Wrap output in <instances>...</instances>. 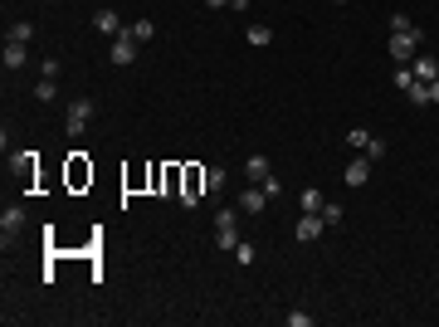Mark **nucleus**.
<instances>
[{
  "label": "nucleus",
  "mask_w": 439,
  "mask_h": 327,
  "mask_svg": "<svg viewBox=\"0 0 439 327\" xmlns=\"http://www.w3.org/2000/svg\"><path fill=\"white\" fill-rule=\"evenodd\" d=\"M288 327H312V313H303V308H298V313H288Z\"/></svg>",
  "instance_id": "obj_25"
},
{
  "label": "nucleus",
  "mask_w": 439,
  "mask_h": 327,
  "mask_svg": "<svg viewBox=\"0 0 439 327\" xmlns=\"http://www.w3.org/2000/svg\"><path fill=\"white\" fill-rule=\"evenodd\" d=\"M244 39H249L254 49H268V44H273V30H268V25H249V30H244Z\"/></svg>",
  "instance_id": "obj_14"
},
{
  "label": "nucleus",
  "mask_w": 439,
  "mask_h": 327,
  "mask_svg": "<svg viewBox=\"0 0 439 327\" xmlns=\"http://www.w3.org/2000/svg\"><path fill=\"white\" fill-rule=\"evenodd\" d=\"M366 156H371V161H381V156H386V142L371 137V142H366Z\"/></svg>",
  "instance_id": "obj_24"
},
{
  "label": "nucleus",
  "mask_w": 439,
  "mask_h": 327,
  "mask_svg": "<svg viewBox=\"0 0 439 327\" xmlns=\"http://www.w3.org/2000/svg\"><path fill=\"white\" fill-rule=\"evenodd\" d=\"M205 6H210V10H220V6H230V0H205Z\"/></svg>",
  "instance_id": "obj_26"
},
{
  "label": "nucleus",
  "mask_w": 439,
  "mask_h": 327,
  "mask_svg": "<svg viewBox=\"0 0 439 327\" xmlns=\"http://www.w3.org/2000/svg\"><path fill=\"white\" fill-rule=\"evenodd\" d=\"M405 98H410L415 107H425V103H429V83H420V78H415V83L405 88Z\"/></svg>",
  "instance_id": "obj_19"
},
{
  "label": "nucleus",
  "mask_w": 439,
  "mask_h": 327,
  "mask_svg": "<svg viewBox=\"0 0 439 327\" xmlns=\"http://www.w3.org/2000/svg\"><path fill=\"white\" fill-rule=\"evenodd\" d=\"M332 6H347V0H332Z\"/></svg>",
  "instance_id": "obj_28"
},
{
  "label": "nucleus",
  "mask_w": 439,
  "mask_h": 327,
  "mask_svg": "<svg viewBox=\"0 0 439 327\" xmlns=\"http://www.w3.org/2000/svg\"><path fill=\"white\" fill-rule=\"evenodd\" d=\"M225 186H230V171H225V167H205V191H210V196H220Z\"/></svg>",
  "instance_id": "obj_13"
},
{
  "label": "nucleus",
  "mask_w": 439,
  "mask_h": 327,
  "mask_svg": "<svg viewBox=\"0 0 439 327\" xmlns=\"http://www.w3.org/2000/svg\"><path fill=\"white\" fill-rule=\"evenodd\" d=\"M235 205H239L244 215H264V210H268V191H264V186H244V191L235 196Z\"/></svg>",
  "instance_id": "obj_5"
},
{
  "label": "nucleus",
  "mask_w": 439,
  "mask_h": 327,
  "mask_svg": "<svg viewBox=\"0 0 439 327\" xmlns=\"http://www.w3.org/2000/svg\"><path fill=\"white\" fill-rule=\"evenodd\" d=\"M244 176H249L254 186H264V176H273V167H268V156H244Z\"/></svg>",
  "instance_id": "obj_12"
},
{
  "label": "nucleus",
  "mask_w": 439,
  "mask_h": 327,
  "mask_svg": "<svg viewBox=\"0 0 439 327\" xmlns=\"http://www.w3.org/2000/svg\"><path fill=\"white\" fill-rule=\"evenodd\" d=\"M25 59H30V44L6 39V74H20V69H25Z\"/></svg>",
  "instance_id": "obj_11"
},
{
  "label": "nucleus",
  "mask_w": 439,
  "mask_h": 327,
  "mask_svg": "<svg viewBox=\"0 0 439 327\" xmlns=\"http://www.w3.org/2000/svg\"><path fill=\"white\" fill-rule=\"evenodd\" d=\"M127 34H132V39H137V44H147V39H151V34H156V25H151V20H137V25H132V30H127Z\"/></svg>",
  "instance_id": "obj_21"
},
{
  "label": "nucleus",
  "mask_w": 439,
  "mask_h": 327,
  "mask_svg": "<svg viewBox=\"0 0 439 327\" xmlns=\"http://www.w3.org/2000/svg\"><path fill=\"white\" fill-rule=\"evenodd\" d=\"M371 167H376V161H371V156H356V161H352V167H347V186H352V191H361V186L371 181Z\"/></svg>",
  "instance_id": "obj_10"
},
{
  "label": "nucleus",
  "mask_w": 439,
  "mask_h": 327,
  "mask_svg": "<svg viewBox=\"0 0 439 327\" xmlns=\"http://www.w3.org/2000/svg\"><path fill=\"white\" fill-rule=\"evenodd\" d=\"M410 83H415V74H410V64H396V88H400V93H405V88H410Z\"/></svg>",
  "instance_id": "obj_22"
},
{
  "label": "nucleus",
  "mask_w": 439,
  "mask_h": 327,
  "mask_svg": "<svg viewBox=\"0 0 439 327\" xmlns=\"http://www.w3.org/2000/svg\"><path fill=\"white\" fill-rule=\"evenodd\" d=\"M410 74H415L420 83H434V78H439V64H434V54H425V49H420L415 59H410Z\"/></svg>",
  "instance_id": "obj_9"
},
{
  "label": "nucleus",
  "mask_w": 439,
  "mask_h": 327,
  "mask_svg": "<svg viewBox=\"0 0 439 327\" xmlns=\"http://www.w3.org/2000/svg\"><path fill=\"white\" fill-rule=\"evenodd\" d=\"M6 39H15V44H30V39H34V25H30V20H15V25L6 30Z\"/></svg>",
  "instance_id": "obj_15"
},
{
  "label": "nucleus",
  "mask_w": 439,
  "mask_h": 327,
  "mask_svg": "<svg viewBox=\"0 0 439 327\" xmlns=\"http://www.w3.org/2000/svg\"><path fill=\"white\" fill-rule=\"evenodd\" d=\"M93 30H98V34H113V39H118V34H127V30H122V15H118L113 6H103V10L93 15Z\"/></svg>",
  "instance_id": "obj_7"
},
{
  "label": "nucleus",
  "mask_w": 439,
  "mask_h": 327,
  "mask_svg": "<svg viewBox=\"0 0 439 327\" xmlns=\"http://www.w3.org/2000/svg\"><path fill=\"white\" fill-rule=\"evenodd\" d=\"M137 49H142V44H137L132 34H118V39H113V64H118V69H127V64L137 59Z\"/></svg>",
  "instance_id": "obj_8"
},
{
  "label": "nucleus",
  "mask_w": 439,
  "mask_h": 327,
  "mask_svg": "<svg viewBox=\"0 0 439 327\" xmlns=\"http://www.w3.org/2000/svg\"><path fill=\"white\" fill-rule=\"evenodd\" d=\"M30 225V215H25V205H6V210H0V235H6V244L20 235Z\"/></svg>",
  "instance_id": "obj_4"
},
{
  "label": "nucleus",
  "mask_w": 439,
  "mask_h": 327,
  "mask_svg": "<svg viewBox=\"0 0 439 327\" xmlns=\"http://www.w3.org/2000/svg\"><path fill=\"white\" fill-rule=\"evenodd\" d=\"M235 259H239V268H249V264H259V244H249V240H239V244H235Z\"/></svg>",
  "instance_id": "obj_17"
},
{
  "label": "nucleus",
  "mask_w": 439,
  "mask_h": 327,
  "mask_svg": "<svg viewBox=\"0 0 439 327\" xmlns=\"http://www.w3.org/2000/svg\"><path fill=\"white\" fill-rule=\"evenodd\" d=\"M420 39H425V34H420L415 25H410V30H391V39H386L391 59H396V64H410L415 54H420Z\"/></svg>",
  "instance_id": "obj_2"
},
{
  "label": "nucleus",
  "mask_w": 439,
  "mask_h": 327,
  "mask_svg": "<svg viewBox=\"0 0 439 327\" xmlns=\"http://www.w3.org/2000/svg\"><path fill=\"white\" fill-rule=\"evenodd\" d=\"M322 215H312V210H303V220L293 225V240H303V244H312V240H322Z\"/></svg>",
  "instance_id": "obj_6"
},
{
  "label": "nucleus",
  "mask_w": 439,
  "mask_h": 327,
  "mask_svg": "<svg viewBox=\"0 0 439 327\" xmlns=\"http://www.w3.org/2000/svg\"><path fill=\"white\" fill-rule=\"evenodd\" d=\"M230 6H235V10H244V6H249V0H230Z\"/></svg>",
  "instance_id": "obj_27"
},
{
  "label": "nucleus",
  "mask_w": 439,
  "mask_h": 327,
  "mask_svg": "<svg viewBox=\"0 0 439 327\" xmlns=\"http://www.w3.org/2000/svg\"><path fill=\"white\" fill-rule=\"evenodd\" d=\"M34 98L39 103H54V98H59V78H39L34 83Z\"/></svg>",
  "instance_id": "obj_18"
},
{
  "label": "nucleus",
  "mask_w": 439,
  "mask_h": 327,
  "mask_svg": "<svg viewBox=\"0 0 439 327\" xmlns=\"http://www.w3.org/2000/svg\"><path fill=\"white\" fill-rule=\"evenodd\" d=\"M298 205H303V210H312V215H322V205H327V200H322V191H317V186H308V191L298 196Z\"/></svg>",
  "instance_id": "obj_16"
},
{
  "label": "nucleus",
  "mask_w": 439,
  "mask_h": 327,
  "mask_svg": "<svg viewBox=\"0 0 439 327\" xmlns=\"http://www.w3.org/2000/svg\"><path fill=\"white\" fill-rule=\"evenodd\" d=\"M322 220H327V225H342V220H347V210H342L337 200H327V205H322Z\"/></svg>",
  "instance_id": "obj_20"
},
{
  "label": "nucleus",
  "mask_w": 439,
  "mask_h": 327,
  "mask_svg": "<svg viewBox=\"0 0 439 327\" xmlns=\"http://www.w3.org/2000/svg\"><path fill=\"white\" fill-rule=\"evenodd\" d=\"M239 215H244L239 205H220V210H215V244L230 249V254H235V244H239Z\"/></svg>",
  "instance_id": "obj_1"
},
{
  "label": "nucleus",
  "mask_w": 439,
  "mask_h": 327,
  "mask_svg": "<svg viewBox=\"0 0 439 327\" xmlns=\"http://www.w3.org/2000/svg\"><path fill=\"white\" fill-rule=\"evenodd\" d=\"M88 123H93V98H74V103L64 107V132H69V137H83Z\"/></svg>",
  "instance_id": "obj_3"
},
{
  "label": "nucleus",
  "mask_w": 439,
  "mask_h": 327,
  "mask_svg": "<svg viewBox=\"0 0 439 327\" xmlns=\"http://www.w3.org/2000/svg\"><path fill=\"white\" fill-rule=\"evenodd\" d=\"M347 142H352L356 151H366V142H371V132H366V127H352V132H347Z\"/></svg>",
  "instance_id": "obj_23"
}]
</instances>
